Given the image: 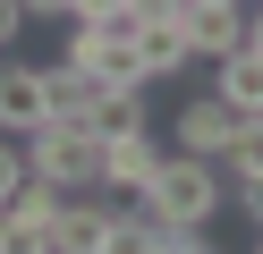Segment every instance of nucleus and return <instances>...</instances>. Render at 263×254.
<instances>
[{
  "label": "nucleus",
  "instance_id": "f257e3e1",
  "mask_svg": "<svg viewBox=\"0 0 263 254\" xmlns=\"http://www.w3.org/2000/svg\"><path fill=\"white\" fill-rule=\"evenodd\" d=\"M26 169H34L43 186H60V195H85V186H102V135H93L85 119L51 110L26 135Z\"/></svg>",
  "mask_w": 263,
  "mask_h": 254
},
{
  "label": "nucleus",
  "instance_id": "f03ea898",
  "mask_svg": "<svg viewBox=\"0 0 263 254\" xmlns=\"http://www.w3.org/2000/svg\"><path fill=\"white\" fill-rule=\"evenodd\" d=\"M221 161H195V152H170L161 161V178L144 186V212L161 220V229H212V212H221Z\"/></svg>",
  "mask_w": 263,
  "mask_h": 254
},
{
  "label": "nucleus",
  "instance_id": "7ed1b4c3",
  "mask_svg": "<svg viewBox=\"0 0 263 254\" xmlns=\"http://www.w3.org/2000/svg\"><path fill=\"white\" fill-rule=\"evenodd\" d=\"M51 119V76L26 60H0V135H34Z\"/></svg>",
  "mask_w": 263,
  "mask_h": 254
},
{
  "label": "nucleus",
  "instance_id": "20e7f679",
  "mask_svg": "<svg viewBox=\"0 0 263 254\" xmlns=\"http://www.w3.org/2000/svg\"><path fill=\"white\" fill-rule=\"evenodd\" d=\"M161 161H170V152H161L144 127L136 135H102V186H110V195H136L144 203V186L161 178Z\"/></svg>",
  "mask_w": 263,
  "mask_h": 254
},
{
  "label": "nucleus",
  "instance_id": "39448f33",
  "mask_svg": "<svg viewBox=\"0 0 263 254\" xmlns=\"http://www.w3.org/2000/svg\"><path fill=\"white\" fill-rule=\"evenodd\" d=\"M178 17H187V43H195L204 68L229 60V51H246V9H238V0H187Z\"/></svg>",
  "mask_w": 263,
  "mask_h": 254
},
{
  "label": "nucleus",
  "instance_id": "423d86ee",
  "mask_svg": "<svg viewBox=\"0 0 263 254\" xmlns=\"http://www.w3.org/2000/svg\"><path fill=\"white\" fill-rule=\"evenodd\" d=\"M229 135H238V110H229L221 93H195L187 110H178V152H195V161H221Z\"/></svg>",
  "mask_w": 263,
  "mask_h": 254
},
{
  "label": "nucleus",
  "instance_id": "0eeeda50",
  "mask_svg": "<svg viewBox=\"0 0 263 254\" xmlns=\"http://www.w3.org/2000/svg\"><path fill=\"white\" fill-rule=\"evenodd\" d=\"M178 68H195L187 17H144L136 26V76H178Z\"/></svg>",
  "mask_w": 263,
  "mask_h": 254
},
{
  "label": "nucleus",
  "instance_id": "6e6552de",
  "mask_svg": "<svg viewBox=\"0 0 263 254\" xmlns=\"http://www.w3.org/2000/svg\"><path fill=\"white\" fill-rule=\"evenodd\" d=\"M212 93H221L238 119H263V51H229V60H212Z\"/></svg>",
  "mask_w": 263,
  "mask_h": 254
},
{
  "label": "nucleus",
  "instance_id": "1a4fd4ad",
  "mask_svg": "<svg viewBox=\"0 0 263 254\" xmlns=\"http://www.w3.org/2000/svg\"><path fill=\"white\" fill-rule=\"evenodd\" d=\"M102 246H110V203H60L51 254H102Z\"/></svg>",
  "mask_w": 263,
  "mask_h": 254
},
{
  "label": "nucleus",
  "instance_id": "9d476101",
  "mask_svg": "<svg viewBox=\"0 0 263 254\" xmlns=\"http://www.w3.org/2000/svg\"><path fill=\"white\" fill-rule=\"evenodd\" d=\"M85 127L93 135H136L144 127V85H102L93 110H85Z\"/></svg>",
  "mask_w": 263,
  "mask_h": 254
},
{
  "label": "nucleus",
  "instance_id": "9b49d317",
  "mask_svg": "<svg viewBox=\"0 0 263 254\" xmlns=\"http://www.w3.org/2000/svg\"><path fill=\"white\" fill-rule=\"evenodd\" d=\"M161 237H170V229H161L144 203H136V212H119V203H110V246H102V254H161Z\"/></svg>",
  "mask_w": 263,
  "mask_h": 254
},
{
  "label": "nucleus",
  "instance_id": "f8f14e48",
  "mask_svg": "<svg viewBox=\"0 0 263 254\" xmlns=\"http://www.w3.org/2000/svg\"><path fill=\"white\" fill-rule=\"evenodd\" d=\"M43 76H51V110H68V119H85L93 93H102V76H93V68H68V60H51Z\"/></svg>",
  "mask_w": 263,
  "mask_h": 254
},
{
  "label": "nucleus",
  "instance_id": "ddd939ff",
  "mask_svg": "<svg viewBox=\"0 0 263 254\" xmlns=\"http://www.w3.org/2000/svg\"><path fill=\"white\" fill-rule=\"evenodd\" d=\"M0 254H51V220L17 212V203H0Z\"/></svg>",
  "mask_w": 263,
  "mask_h": 254
},
{
  "label": "nucleus",
  "instance_id": "4468645a",
  "mask_svg": "<svg viewBox=\"0 0 263 254\" xmlns=\"http://www.w3.org/2000/svg\"><path fill=\"white\" fill-rule=\"evenodd\" d=\"M221 169L229 178H263V119H238V135H229V152H221Z\"/></svg>",
  "mask_w": 263,
  "mask_h": 254
},
{
  "label": "nucleus",
  "instance_id": "2eb2a0df",
  "mask_svg": "<svg viewBox=\"0 0 263 254\" xmlns=\"http://www.w3.org/2000/svg\"><path fill=\"white\" fill-rule=\"evenodd\" d=\"M26 178H34V169H26V135H0V203H17Z\"/></svg>",
  "mask_w": 263,
  "mask_h": 254
},
{
  "label": "nucleus",
  "instance_id": "dca6fc26",
  "mask_svg": "<svg viewBox=\"0 0 263 254\" xmlns=\"http://www.w3.org/2000/svg\"><path fill=\"white\" fill-rule=\"evenodd\" d=\"M17 34H26V0H0V60L17 51Z\"/></svg>",
  "mask_w": 263,
  "mask_h": 254
},
{
  "label": "nucleus",
  "instance_id": "f3484780",
  "mask_svg": "<svg viewBox=\"0 0 263 254\" xmlns=\"http://www.w3.org/2000/svg\"><path fill=\"white\" fill-rule=\"evenodd\" d=\"M127 0H68V26H93V17H119Z\"/></svg>",
  "mask_w": 263,
  "mask_h": 254
},
{
  "label": "nucleus",
  "instance_id": "a211bd4d",
  "mask_svg": "<svg viewBox=\"0 0 263 254\" xmlns=\"http://www.w3.org/2000/svg\"><path fill=\"white\" fill-rule=\"evenodd\" d=\"M161 254H212V237H204V229H170V237H161Z\"/></svg>",
  "mask_w": 263,
  "mask_h": 254
},
{
  "label": "nucleus",
  "instance_id": "6ab92c4d",
  "mask_svg": "<svg viewBox=\"0 0 263 254\" xmlns=\"http://www.w3.org/2000/svg\"><path fill=\"white\" fill-rule=\"evenodd\" d=\"M238 203H246V220L263 229V178H246V186H238Z\"/></svg>",
  "mask_w": 263,
  "mask_h": 254
},
{
  "label": "nucleus",
  "instance_id": "aec40b11",
  "mask_svg": "<svg viewBox=\"0 0 263 254\" xmlns=\"http://www.w3.org/2000/svg\"><path fill=\"white\" fill-rule=\"evenodd\" d=\"M246 51H263V0H246Z\"/></svg>",
  "mask_w": 263,
  "mask_h": 254
},
{
  "label": "nucleus",
  "instance_id": "412c9836",
  "mask_svg": "<svg viewBox=\"0 0 263 254\" xmlns=\"http://www.w3.org/2000/svg\"><path fill=\"white\" fill-rule=\"evenodd\" d=\"M26 17H68V0H26Z\"/></svg>",
  "mask_w": 263,
  "mask_h": 254
},
{
  "label": "nucleus",
  "instance_id": "4be33fe9",
  "mask_svg": "<svg viewBox=\"0 0 263 254\" xmlns=\"http://www.w3.org/2000/svg\"><path fill=\"white\" fill-rule=\"evenodd\" d=\"M255 254H263V229H255Z\"/></svg>",
  "mask_w": 263,
  "mask_h": 254
}]
</instances>
